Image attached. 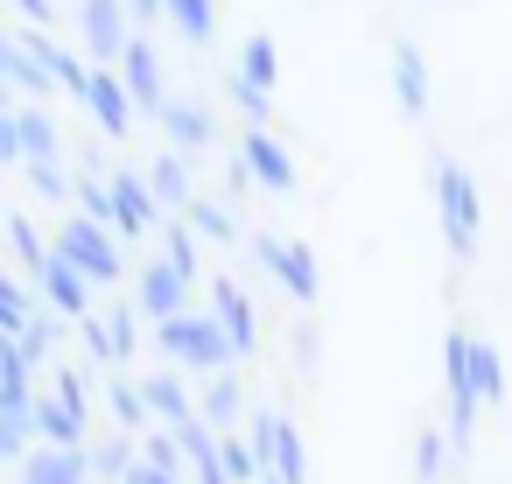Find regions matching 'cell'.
<instances>
[{
	"mask_svg": "<svg viewBox=\"0 0 512 484\" xmlns=\"http://www.w3.org/2000/svg\"><path fill=\"white\" fill-rule=\"evenodd\" d=\"M435 225H442L449 260H477V239H484V197H477V176H470L456 155H435Z\"/></svg>",
	"mask_w": 512,
	"mask_h": 484,
	"instance_id": "6da1fadb",
	"label": "cell"
},
{
	"mask_svg": "<svg viewBox=\"0 0 512 484\" xmlns=\"http://www.w3.org/2000/svg\"><path fill=\"white\" fill-rule=\"evenodd\" d=\"M155 351L176 365V372H225V365H239V351H232V337H225V323L218 316H197V309H183V316H162L155 323Z\"/></svg>",
	"mask_w": 512,
	"mask_h": 484,
	"instance_id": "7a4b0ae2",
	"label": "cell"
},
{
	"mask_svg": "<svg viewBox=\"0 0 512 484\" xmlns=\"http://www.w3.org/2000/svg\"><path fill=\"white\" fill-rule=\"evenodd\" d=\"M50 246H57V253L92 281V288H113V281H120V267H127V260H120V232H113V225H99V218H85V211L57 218V239H50Z\"/></svg>",
	"mask_w": 512,
	"mask_h": 484,
	"instance_id": "3957f363",
	"label": "cell"
},
{
	"mask_svg": "<svg viewBox=\"0 0 512 484\" xmlns=\"http://www.w3.org/2000/svg\"><path fill=\"white\" fill-rule=\"evenodd\" d=\"M253 456H260V470L267 477H281V484H309V442H302V428L281 414V407H267V414H253Z\"/></svg>",
	"mask_w": 512,
	"mask_h": 484,
	"instance_id": "277c9868",
	"label": "cell"
},
{
	"mask_svg": "<svg viewBox=\"0 0 512 484\" xmlns=\"http://www.w3.org/2000/svg\"><path fill=\"white\" fill-rule=\"evenodd\" d=\"M253 253H260V267H267V274H274V281H281V288H288V295H295L302 309H309V302L323 295V267H316V246H309V239H281V232H260V239H253Z\"/></svg>",
	"mask_w": 512,
	"mask_h": 484,
	"instance_id": "5b68a950",
	"label": "cell"
},
{
	"mask_svg": "<svg viewBox=\"0 0 512 484\" xmlns=\"http://www.w3.org/2000/svg\"><path fill=\"white\" fill-rule=\"evenodd\" d=\"M232 162H239V176H246V183H260L267 197H288V190H295V155L281 148V134H274V127H246V134H239V148H232Z\"/></svg>",
	"mask_w": 512,
	"mask_h": 484,
	"instance_id": "8992f818",
	"label": "cell"
},
{
	"mask_svg": "<svg viewBox=\"0 0 512 484\" xmlns=\"http://www.w3.org/2000/svg\"><path fill=\"white\" fill-rule=\"evenodd\" d=\"M386 78H393V99H400V113H407V120H428L435 71H428V57H421V43H414V36H393V50H386Z\"/></svg>",
	"mask_w": 512,
	"mask_h": 484,
	"instance_id": "52a82bcc",
	"label": "cell"
},
{
	"mask_svg": "<svg viewBox=\"0 0 512 484\" xmlns=\"http://www.w3.org/2000/svg\"><path fill=\"white\" fill-rule=\"evenodd\" d=\"M106 190H113L106 225H113L120 239H141V232H155V225H162V204H155V190H148V176H141V169H113V176H106Z\"/></svg>",
	"mask_w": 512,
	"mask_h": 484,
	"instance_id": "ba28073f",
	"label": "cell"
},
{
	"mask_svg": "<svg viewBox=\"0 0 512 484\" xmlns=\"http://www.w3.org/2000/svg\"><path fill=\"white\" fill-rule=\"evenodd\" d=\"M120 85H127V99H134V113H162V99H169V78H162V50L148 43V36H127V50H120Z\"/></svg>",
	"mask_w": 512,
	"mask_h": 484,
	"instance_id": "9c48e42d",
	"label": "cell"
},
{
	"mask_svg": "<svg viewBox=\"0 0 512 484\" xmlns=\"http://www.w3.org/2000/svg\"><path fill=\"white\" fill-rule=\"evenodd\" d=\"M15 43H22V50H29V57L50 71V85H57L64 99H85V85H92V64H85L78 50H64L50 29H15Z\"/></svg>",
	"mask_w": 512,
	"mask_h": 484,
	"instance_id": "30bf717a",
	"label": "cell"
},
{
	"mask_svg": "<svg viewBox=\"0 0 512 484\" xmlns=\"http://www.w3.org/2000/svg\"><path fill=\"white\" fill-rule=\"evenodd\" d=\"M155 120H162V141L183 148L190 162H197L204 148H218V120H211V106H197V99H183V92H169Z\"/></svg>",
	"mask_w": 512,
	"mask_h": 484,
	"instance_id": "8fae6325",
	"label": "cell"
},
{
	"mask_svg": "<svg viewBox=\"0 0 512 484\" xmlns=\"http://www.w3.org/2000/svg\"><path fill=\"white\" fill-rule=\"evenodd\" d=\"M36 281H43V309H57L64 323H85V316H92V281H85L57 246H50V260L36 267Z\"/></svg>",
	"mask_w": 512,
	"mask_h": 484,
	"instance_id": "7c38bea8",
	"label": "cell"
},
{
	"mask_svg": "<svg viewBox=\"0 0 512 484\" xmlns=\"http://www.w3.org/2000/svg\"><path fill=\"white\" fill-rule=\"evenodd\" d=\"M15 484H92V449L29 442V456L15 463Z\"/></svg>",
	"mask_w": 512,
	"mask_h": 484,
	"instance_id": "4fadbf2b",
	"label": "cell"
},
{
	"mask_svg": "<svg viewBox=\"0 0 512 484\" xmlns=\"http://www.w3.org/2000/svg\"><path fill=\"white\" fill-rule=\"evenodd\" d=\"M211 316L225 323V337H232V351H239V358H253V351H260V316H253V295H246L232 274H218V281H211Z\"/></svg>",
	"mask_w": 512,
	"mask_h": 484,
	"instance_id": "5bb4252c",
	"label": "cell"
},
{
	"mask_svg": "<svg viewBox=\"0 0 512 484\" xmlns=\"http://www.w3.org/2000/svg\"><path fill=\"white\" fill-rule=\"evenodd\" d=\"M78 29H85V50H92V64H120V50H127V8L120 0H78Z\"/></svg>",
	"mask_w": 512,
	"mask_h": 484,
	"instance_id": "9a60e30c",
	"label": "cell"
},
{
	"mask_svg": "<svg viewBox=\"0 0 512 484\" xmlns=\"http://www.w3.org/2000/svg\"><path fill=\"white\" fill-rule=\"evenodd\" d=\"M85 113H92V120H99V134H113V141L134 127V99H127V85H120V71H113V64H92Z\"/></svg>",
	"mask_w": 512,
	"mask_h": 484,
	"instance_id": "2e32d148",
	"label": "cell"
},
{
	"mask_svg": "<svg viewBox=\"0 0 512 484\" xmlns=\"http://www.w3.org/2000/svg\"><path fill=\"white\" fill-rule=\"evenodd\" d=\"M141 176H148V190H155L162 218H176V211L197 197V176H190V155H183V148H162V155H155Z\"/></svg>",
	"mask_w": 512,
	"mask_h": 484,
	"instance_id": "e0dca14e",
	"label": "cell"
},
{
	"mask_svg": "<svg viewBox=\"0 0 512 484\" xmlns=\"http://www.w3.org/2000/svg\"><path fill=\"white\" fill-rule=\"evenodd\" d=\"M239 414H246V386H239V372L225 365V372H211V379H204V393H197V421H204V428H218V435H232V428H239Z\"/></svg>",
	"mask_w": 512,
	"mask_h": 484,
	"instance_id": "ac0fdd59",
	"label": "cell"
},
{
	"mask_svg": "<svg viewBox=\"0 0 512 484\" xmlns=\"http://www.w3.org/2000/svg\"><path fill=\"white\" fill-rule=\"evenodd\" d=\"M36 407V365L15 337H0V414H29Z\"/></svg>",
	"mask_w": 512,
	"mask_h": 484,
	"instance_id": "d6986e66",
	"label": "cell"
},
{
	"mask_svg": "<svg viewBox=\"0 0 512 484\" xmlns=\"http://www.w3.org/2000/svg\"><path fill=\"white\" fill-rule=\"evenodd\" d=\"M232 78H246L253 92H281V43L267 29H253L239 43V57H232Z\"/></svg>",
	"mask_w": 512,
	"mask_h": 484,
	"instance_id": "ffe728a7",
	"label": "cell"
},
{
	"mask_svg": "<svg viewBox=\"0 0 512 484\" xmlns=\"http://www.w3.org/2000/svg\"><path fill=\"white\" fill-rule=\"evenodd\" d=\"M134 295H141V316H155V323H162V316H183V309H190V281H176V274H169L162 260H148V267H141Z\"/></svg>",
	"mask_w": 512,
	"mask_h": 484,
	"instance_id": "44dd1931",
	"label": "cell"
},
{
	"mask_svg": "<svg viewBox=\"0 0 512 484\" xmlns=\"http://www.w3.org/2000/svg\"><path fill=\"white\" fill-rule=\"evenodd\" d=\"M141 400H148V421H169V428L197 421V400H190L183 372H148V379H141Z\"/></svg>",
	"mask_w": 512,
	"mask_h": 484,
	"instance_id": "7402d4cb",
	"label": "cell"
},
{
	"mask_svg": "<svg viewBox=\"0 0 512 484\" xmlns=\"http://www.w3.org/2000/svg\"><path fill=\"white\" fill-rule=\"evenodd\" d=\"M29 435H36V442H57V449H85V414H71V407L50 393V400L29 407Z\"/></svg>",
	"mask_w": 512,
	"mask_h": 484,
	"instance_id": "603a6c76",
	"label": "cell"
},
{
	"mask_svg": "<svg viewBox=\"0 0 512 484\" xmlns=\"http://www.w3.org/2000/svg\"><path fill=\"white\" fill-rule=\"evenodd\" d=\"M176 218L197 232V246H232V239H239V218H232V204H218V197H190Z\"/></svg>",
	"mask_w": 512,
	"mask_h": 484,
	"instance_id": "cb8c5ba5",
	"label": "cell"
},
{
	"mask_svg": "<svg viewBox=\"0 0 512 484\" xmlns=\"http://www.w3.org/2000/svg\"><path fill=\"white\" fill-rule=\"evenodd\" d=\"M15 120H22V162H64V127H57V113L22 106Z\"/></svg>",
	"mask_w": 512,
	"mask_h": 484,
	"instance_id": "d4e9b609",
	"label": "cell"
},
{
	"mask_svg": "<svg viewBox=\"0 0 512 484\" xmlns=\"http://www.w3.org/2000/svg\"><path fill=\"white\" fill-rule=\"evenodd\" d=\"M162 22L183 43H211L218 36V0H162Z\"/></svg>",
	"mask_w": 512,
	"mask_h": 484,
	"instance_id": "484cf974",
	"label": "cell"
},
{
	"mask_svg": "<svg viewBox=\"0 0 512 484\" xmlns=\"http://www.w3.org/2000/svg\"><path fill=\"white\" fill-rule=\"evenodd\" d=\"M470 393H477V407H498L505 400V358L484 337H470Z\"/></svg>",
	"mask_w": 512,
	"mask_h": 484,
	"instance_id": "4316f807",
	"label": "cell"
},
{
	"mask_svg": "<svg viewBox=\"0 0 512 484\" xmlns=\"http://www.w3.org/2000/svg\"><path fill=\"white\" fill-rule=\"evenodd\" d=\"M29 316H36V295H29L15 274H0V337H22Z\"/></svg>",
	"mask_w": 512,
	"mask_h": 484,
	"instance_id": "83f0119b",
	"label": "cell"
},
{
	"mask_svg": "<svg viewBox=\"0 0 512 484\" xmlns=\"http://www.w3.org/2000/svg\"><path fill=\"white\" fill-rule=\"evenodd\" d=\"M218 463H225L232 484H253V477H260V456H253L246 435H218Z\"/></svg>",
	"mask_w": 512,
	"mask_h": 484,
	"instance_id": "f1b7e54d",
	"label": "cell"
},
{
	"mask_svg": "<svg viewBox=\"0 0 512 484\" xmlns=\"http://www.w3.org/2000/svg\"><path fill=\"white\" fill-rule=\"evenodd\" d=\"M442 449H449L442 428H421L414 435V484H442Z\"/></svg>",
	"mask_w": 512,
	"mask_h": 484,
	"instance_id": "f546056e",
	"label": "cell"
},
{
	"mask_svg": "<svg viewBox=\"0 0 512 484\" xmlns=\"http://www.w3.org/2000/svg\"><path fill=\"white\" fill-rule=\"evenodd\" d=\"M225 92H232V106L246 113V127H267V120H274V92H253V85L232 78V71H225Z\"/></svg>",
	"mask_w": 512,
	"mask_h": 484,
	"instance_id": "4dcf8cb0",
	"label": "cell"
},
{
	"mask_svg": "<svg viewBox=\"0 0 512 484\" xmlns=\"http://www.w3.org/2000/svg\"><path fill=\"white\" fill-rule=\"evenodd\" d=\"M29 414H0V470H15L22 456H29Z\"/></svg>",
	"mask_w": 512,
	"mask_h": 484,
	"instance_id": "1f68e13d",
	"label": "cell"
},
{
	"mask_svg": "<svg viewBox=\"0 0 512 484\" xmlns=\"http://www.w3.org/2000/svg\"><path fill=\"white\" fill-rule=\"evenodd\" d=\"M29 190L50 204H71V169L64 162H29Z\"/></svg>",
	"mask_w": 512,
	"mask_h": 484,
	"instance_id": "d6a6232c",
	"label": "cell"
},
{
	"mask_svg": "<svg viewBox=\"0 0 512 484\" xmlns=\"http://www.w3.org/2000/svg\"><path fill=\"white\" fill-rule=\"evenodd\" d=\"M134 456H141V449H134L127 435H113L106 449H92V477H106V484H120V470H127Z\"/></svg>",
	"mask_w": 512,
	"mask_h": 484,
	"instance_id": "836d02e7",
	"label": "cell"
},
{
	"mask_svg": "<svg viewBox=\"0 0 512 484\" xmlns=\"http://www.w3.org/2000/svg\"><path fill=\"white\" fill-rule=\"evenodd\" d=\"M141 456L148 463H162V470H183V449H176V435L169 428H141ZM190 477V470H183Z\"/></svg>",
	"mask_w": 512,
	"mask_h": 484,
	"instance_id": "e575fe53",
	"label": "cell"
},
{
	"mask_svg": "<svg viewBox=\"0 0 512 484\" xmlns=\"http://www.w3.org/2000/svg\"><path fill=\"white\" fill-rule=\"evenodd\" d=\"M113 414H120L127 428H155V421H148V400H141V386H127V379H113Z\"/></svg>",
	"mask_w": 512,
	"mask_h": 484,
	"instance_id": "d590c367",
	"label": "cell"
},
{
	"mask_svg": "<svg viewBox=\"0 0 512 484\" xmlns=\"http://www.w3.org/2000/svg\"><path fill=\"white\" fill-rule=\"evenodd\" d=\"M8 239H15V253H22V260H29V267H43V260H50V246H43V239H36V225H29V218H22V211H15V218H8Z\"/></svg>",
	"mask_w": 512,
	"mask_h": 484,
	"instance_id": "8d00e7d4",
	"label": "cell"
},
{
	"mask_svg": "<svg viewBox=\"0 0 512 484\" xmlns=\"http://www.w3.org/2000/svg\"><path fill=\"white\" fill-rule=\"evenodd\" d=\"M120 484H190L183 470H162V463H148V456H134L127 470H120Z\"/></svg>",
	"mask_w": 512,
	"mask_h": 484,
	"instance_id": "74e56055",
	"label": "cell"
},
{
	"mask_svg": "<svg viewBox=\"0 0 512 484\" xmlns=\"http://www.w3.org/2000/svg\"><path fill=\"white\" fill-rule=\"evenodd\" d=\"M22 162V120H15V106L0 113V169H15Z\"/></svg>",
	"mask_w": 512,
	"mask_h": 484,
	"instance_id": "f35d334b",
	"label": "cell"
},
{
	"mask_svg": "<svg viewBox=\"0 0 512 484\" xmlns=\"http://www.w3.org/2000/svg\"><path fill=\"white\" fill-rule=\"evenodd\" d=\"M106 330H113V358L127 365V358H134V337H141V330H134V309H113V323H106Z\"/></svg>",
	"mask_w": 512,
	"mask_h": 484,
	"instance_id": "ab89813d",
	"label": "cell"
},
{
	"mask_svg": "<svg viewBox=\"0 0 512 484\" xmlns=\"http://www.w3.org/2000/svg\"><path fill=\"white\" fill-rule=\"evenodd\" d=\"M78 330H85V351H92V358H99V365H120V358H113V330H106V323H99V316H85V323H78Z\"/></svg>",
	"mask_w": 512,
	"mask_h": 484,
	"instance_id": "60d3db41",
	"label": "cell"
},
{
	"mask_svg": "<svg viewBox=\"0 0 512 484\" xmlns=\"http://www.w3.org/2000/svg\"><path fill=\"white\" fill-rule=\"evenodd\" d=\"M15 8L29 15V29H50V22H57V8H50V0H15Z\"/></svg>",
	"mask_w": 512,
	"mask_h": 484,
	"instance_id": "b9f144b4",
	"label": "cell"
},
{
	"mask_svg": "<svg viewBox=\"0 0 512 484\" xmlns=\"http://www.w3.org/2000/svg\"><path fill=\"white\" fill-rule=\"evenodd\" d=\"M127 22H162V0H120Z\"/></svg>",
	"mask_w": 512,
	"mask_h": 484,
	"instance_id": "7bdbcfd3",
	"label": "cell"
},
{
	"mask_svg": "<svg viewBox=\"0 0 512 484\" xmlns=\"http://www.w3.org/2000/svg\"><path fill=\"white\" fill-rule=\"evenodd\" d=\"M8 99H15V85H8V78H0V113H8Z\"/></svg>",
	"mask_w": 512,
	"mask_h": 484,
	"instance_id": "ee69618b",
	"label": "cell"
},
{
	"mask_svg": "<svg viewBox=\"0 0 512 484\" xmlns=\"http://www.w3.org/2000/svg\"><path fill=\"white\" fill-rule=\"evenodd\" d=\"M253 484H281V477H267V470H260V477H253Z\"/></svg>",
	"mask_w": 512,
	"mask_h": 484,
	"instance_id": "f6af8a7d",
	"label": "cell"
}]
</instances>
